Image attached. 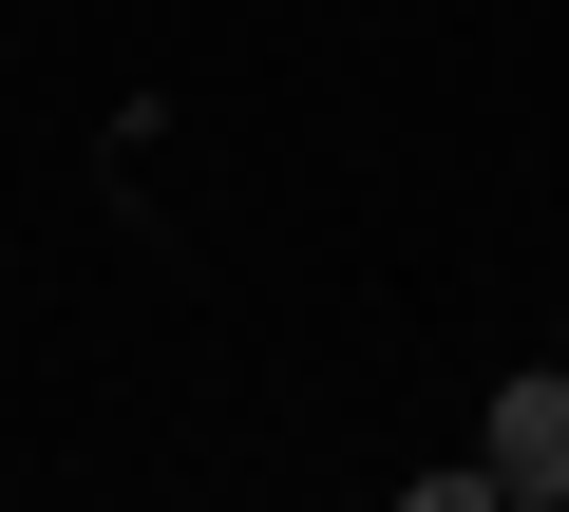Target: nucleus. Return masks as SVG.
<instances>
[{
    "mask_svg": "<svg viewBox=\"0 0 569 512\" xmlns=\"http://www.w3.org/2000/svg\"><path fill=\"white\" fill-rule=\"evenodd\" d=\"M493 493H569V380H512L493 399V455H475Z\"/></svg>",
    "mask_w": 569,
    "mask_h": 512,
    "instance_id": "1",
    "label": "nucleus"
}]
</instances>
